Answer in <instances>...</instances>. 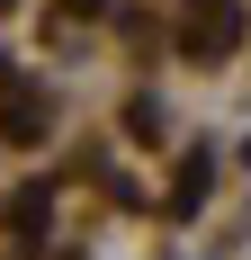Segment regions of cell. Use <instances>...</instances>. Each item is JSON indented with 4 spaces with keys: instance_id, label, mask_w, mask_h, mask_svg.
<instances>
[{
    "instance_id": "1",
    "label": "cell",
    "mask_w": 251,
    "mask_h": 260,
    "mask_svg": "<svg viewBox=\"0 0 251 260\" xmlns=\"http://www.w3.org/2000/svg\"><path fill=\"white\" fill-rule=\"evenodd\" d=\"M72 9H99V0H72Z\"/></svg>"
}]
</instances>
